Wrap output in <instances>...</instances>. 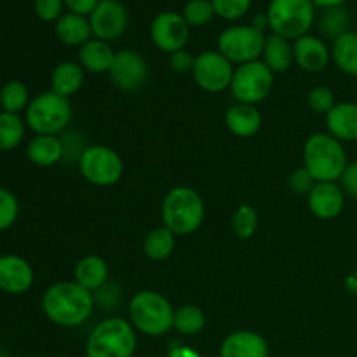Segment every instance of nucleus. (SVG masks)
<instances>
[{
  "mask_svg": "<svg viewBox=\"0 0 357 357\" xmlns=\"http://www.w3.org/2000/svg\"><path fill=\"white\" fill-rule=\"evenodd\" d=\"M215 14L225 21H236L246 16L253 0H211Z\"/></svg>",
  "mask_w": 357,
  "mask_h": 357,
  "instance_id": "e433bc0d",
  "label": "nucleus"
},
{
  "mask_svg": "<svg viewBox=\"0 0 357 357\" xmlns=\"http://www.w3.org/2000/svg\"><path fill=\"white\" fill-rule=\"evenodd\" d=\"M261 61L268 66L274 73H284L295 65V54H293L291 40L279 35L271 33L265 40Z\"/></svg>",
  "mask_w": 357,
  "mask_h": 357,
  "instance_id": "a878e982",
  "label": "nucleus"
},
{
  "mask_svg": "<svg viewBox=\"0 0 357 357\" xmlns=\"http://www.w3.org/2000/svg\"><path fill=\"white\" fill-rule=\"evenodd\" d=\"M35 282L33 267L20 255L0 257V291L6 295H24Z\"/></svg>",
  "mask_w": 357,
  "mask_h": 357,
  "instance_id": "dca6fc26",
  "label": "nucleus"
},
{
  "mask_svg": "<svg viewBox=\"0 0 357 357\" xmlns=\"http://www.w3.org/2000/svg\"><path fill=\"white\" fill-rule=\"evenodd\" d=\"M331 61L340 72L357 77V31L349 30L331 44Z\"/></svg>",
  "mask_w": 357,
  "mask_h": 357,
  "instance_id": "bb28decb",
  "label": "nucleus"
},
{
  "mask_svg": "<svg viewBox=\"0 0 357 357\" xmlns=\"http://www.w3.org/2000/svg\"><path fill=\"white\" fill-rule=\"evenodd\" d=\"M63 7H65V0H35L33 2L35 14L45 23H52V21L56 23L63 16Z\"/></svg>",
  "mask_w": 357,
  "mask_h": 357,
  "instance_id": "58836bf2",
  "label": "nucleus"
},
{
  "mask_svg": "<svg viewBox=\"0 0 357 357\" xmlns=\"http://www.w3.org/2000/svg\"><path fill=\"white\" fill-rule=\"evenodd\" d=\"M232 232L236 234L237 239L248 241L255 236L258 229V213L251 204H241L232 213Z\"/></svg>",
  "mask_w": 357,
  "mask_h": 357,
  "instance_id": "473e14b6",
  "label": "nucleus"
},
{
  "mask_svg": "<svg viewBox=\"0 0 357 357\" xmlns=\"http://www.w3.org/2000/svg\"><path fill=\"white\" fill-rule=\"evenodd\" d=\"M181 16L190 28H201L211 23L216 14L211 0H188L183 6Z\"/></svg>",
  "mask_w": 357,
  "mask_h": 357,
  "instance_id": "72a5a7b5",
  "label": "nucleus"
},
{
  "mask_svg": "<svg viewBox=\"0 0 357 357\" xmlns=\"http://www.w3.org/2000/svg\"><path fill=\"white\" fill-rule=\"evenodd\" d=\"M30 91L21 80H9L0 87V110L17 114L26 110L30 105Z\"/></svg>",
  "mask_w": 357,
  "mask_h": 357,
  "instance_id": "2f4dec72",
  "label": "nucleus"
},
{
  "mask_svg": "<svg viewBox=\"0 0 357 357\" xmlns=\"http://www.w3.org/2000/svg\"><path fill=\"white\" fill-rule=\"evenodd\" d=\"M26 122L21 115L0 110V152H13L23 143Z\"/></svg>",
  "mask_w": 357,
  "mask_h": 357,
  "instance_id": "7c9ffc66",
  "label": "nucleus"
},
{
  "mask_svg": "<svg viewBox=\"0 0 357 357\" xmlns=\"http://www.w3.org/2000/svg\"><path fill=\"white\" fill-rule=\"evenodd\" d=\"M316 183L317 181L314 180L312 174L305 169V166L296 167V169H293L291 174L288 176L289 190H291L293 194L300 195V197H307Z\"/></svg>",
  "mask_w": 357,
  "mask_h": 357,
  "instance_id": "4c0bfd02",
  "label": "nucleus"
},
{
  "mask_svg": "<svg viewBox=\"0 0 357 357\" xmlns=\"http://www.w3.org/2000/svg\"><path fill=\"white\" fill-rule=\"evenodd\" d=\"M112 84L122 93H136L149 82V61L132 49H122L115 54L112 68L108 72Z\"/></svg>",
  "mask_w": 357,
  "mask_h": 357,
  "instance_id": "f8f14e48",
  "label": "nucleus"
},
{
  "mask_svg": "<svg viewBox=\"0 0 357 357\" xmlns=\"http://www.w3.org/2000/svg\"><path fill=\"white\" fill-rule=\"evenodd\" d=\"M344 286H345V289H347L349 295L356 296L357 298V268H354L352 272H349L347 278H345V281H344Z\"/></svg>",
  "mask_w": 357,
  "mask_h": 357,
  "instance_id": "49530a36",
  "label": "nucleus"
},
{
  "mask_svg": "<svg viewBox=\"0 0 357 357\" xmlns=\"http://www.w3.org/2000/svg\"><path fill=\"white\" fill-rule=\"evenodd\" d=\"M42 312L59 328H79L93 316L94 293L75 281H59L49 286L40 300Z\"/></svg>",
  "mask_w": 357,
  "mask_h": 357,
  "instance_id": "f257e3e1",
  "label": "nucleus"
},
{
  "mask_svg": "<svg viewBox=\"0 0 357 357\" xmlns=\"http://www.w3.org/2000/svg\"><path fill=\"white\" fill-rule=\"evenodd\" d=\"M73 281L89 291H98L101 286L110 281V268H108L107 260L98 255L82 257L73 268Z\"/></svg>",
  "mask_w": 357,
  "mask_h": 357,
  "instance_id": "4be33fe9",
  "label": "nucleus"
},
{
  "mask_svg": "<svg viewBox=\"0 0 357 357\" xmlns=\"http://www.w3.org/2000/svg\"><path fill=\"white\" fill-rule=\"evenodd\" d=\"M225 124L227 129L237 138H251L260 132L264 117L255 105L236 103L227 110Z\"/></svg>",
  "mask_w": 357,
  "mask_h": 357,
  "instance_id": "aec40b11",
  "label": "nucleus"
},
{
  "mask_svg": "<svg viewBox=\"0 0 357 357\" xmlns=\"http://www.w3.org/2000/svg\"><path fill=\"white\" fill-rule=\"evenodd\" d=\"M349 159L344 143L330 132H314L303 145V166L316 181H340Z\"/></svg>",
  "mask_w": 357,
  "mask_h": 357,
  "instance_id": "20e7f679",
  "label": "nucleus"
},
{
  "mask_svg": "<svg viewBox=\"0 0 357 357\" xmlns=\"http://www.w3.org/2000/svg\"><path fill=\"white\" fill-rule=\"evenodd\" d=\"M345 192L338 181H317L307 195V206L317 220L330 222L338 218L345 208Z\"/></svg>",
  "mask_w": 357,
  "mask_h": 357,
  "instance_id": "2eb2a0df",
  "label": "nucleus"
},
{
  "mask_svg": "<svg viewBox=\"0 0 357 357\" xmlns=\"http://www.w3.org/2000/svg\"><path fill=\"white\" fill-rule=\"evenodd\" d=\"M174 307L162 293L142 289L128 303V321L136 333L145 337H164L173 330Z\"/></svg>",
  "mask_w": 357,
  "mask_h": 357,
  "instance_id": "7ed1b4c3",
  "label": "nucleus"
},
{
  "mask_svg": "<svg viewBox=\"0 0 357 357\" xmlns=\"http://www.w3.org/2000/svg\"><path fill=\"white\" fill-rule=\"evenodd\" d=\"M162 225L176 237L190 236L201 229L206 218V204L195 188L178 185L171 188L160 204Z\"/></svg>",
  "mask_w": 357,
  "mask_h": 357,
  "instance_id": "f03ea898",
  "label": "nucleus"
},
{
  "mask_svg": "<svg viewBox=\"0 0 357 357\" xmlns=\"http://www.w3.org/2000/svg\"><path fill=\"white\" fill-rule=\"evenodd\" d=\"M316 24L324 37L330 38V40H337L338 37H342V35L351 30L349 28L351 14L345 9V6L331 7V9L321 10L319 16L316 17Z\"/></svg>",
  "mask_w": 357,
  "mask_h": 357,
  "instance_id": "c756f323",
  "label": "nucleus"
},
{
  "mask_svg": "<svg viewBox=\"0 0 357 357\" xmlns=\"http://www.w3.org/2000/svg\"><path fill=\"white\" fill-rule=\"evenodd\" d=\"M65 150L63 142L58 136L35 135L26 145V157L33 166L37 167H52L61 162Z\"/></svg>",
  "mask_w": 357,
  "mask_h": 357,
  "instance_id": "5701e85b",
  "label": "nucleus"
},
{
  "mask_svg": "<svg viewBox=\"0 0 357 357\" xmlns=\"http://www.w3.org/2000/svg\"><path fill=\"white\" fill-rule=\"evenodd\" d=\"M100 0H65V7L68 13L89 17V14L96 9Z\"/></svg>",
  "mask_w": 357,
  "mask_h": 357,
  "instance_id": "c03bdc74",
  "label": "nucleus"
},
{
  "mask_svg": "<svg viewBox=\"0 0 357 357\" xmlns=\"http://www.w3.org/2000/svg\"><path fill=\"white\" fill-rule=\"evenodd\" d=\"M136 349L138 333L122 317L100 321L86 340V357H132Z\"/></svg>",
  "mask_w": 357,
  "mask_h": 357,
  "instance_id": "39448f33",
  "label": "nucleus"
},
{
  "mask_svg": "<svg viewBox=\"0 0 357 357\" xmlns=\"http://www.w3.org/2000/svg\"><path fill=\"white\" fill-rule=\"evenodd\" d=\"M122 289L119 288L115 282L108 281L107 284L101 286L98 291H94V302L96 305H100L101 309H117L119 302H121Z\"/></svg>",
  "mask_w": 357,
  "mask_h": 357,
  "instance_id": "ea45409f",
  "label": "nucleus"
},
{
  "mask_svg": "<svg viewBox=\"0 0 357 357\" xmlns=\"http://www.w3.org/2000/svg\"><path fill=\"white\" fill-rule=\"evenodd\" d=\"M20 218V201L9 188L0 187V232L9 230Z\"/></svg>",
  "mask_w": 357,
  "mask_h": 357,
  "instance_id": "f704fd0d",
  "label": "nucleus"
},
{
  "mask_svg": "<svg viewBox=\"0 0 357 357\" xmlns=\"http://www.w3.org/2000/svg\"><path fill=\"white\" fill-rule=\"evenodd\" d=\"M206 324H208V319L201 307L185 303V305L174 309L173 330L181 337H195V335L202 333Z\"/></svg>",
  "mask_w": 357,
  "mask_h": 357,
  "instance_id": "c85d7f7f",
  "label": "nucleus"
},
{
  "mask_svg": "<svg viewBox=\"0 0 357 357\" xmlns=\"http://www.w3.org/2000/svg\"><path fill=\"white\" fill-rule=\"evenodd\" d=\"M176 248V236L166 227L152 229L143 239V253L152 261H164L174 253Z\"/></svg>",
  "mask_w": 357,
  "mask_h": 357,
  "instance_id": "cd10ccee",
  "label": "nucleus"
},
{
  "mask_svg": "<svg viewBox=\"0 0 357 357\" xmlns=\"http://www.w3.org/2000/svg\"><path fill=\"white\" fill-rule=\"evenodd\" d=\"M61 142H63V150H65L63 160L66 159V155H68L70 152V160H77V164H79L80 155H82L84 150L87 149V145H84L82 143V136H79L77 132H68V135L63 136Z\"/></svg>",
  "mask_w": 357,
  "mask_h": 357,
  "instance_id": "79ce46f5",
  "label": "nucleus"
},
{
  "mask_svg": "<svg viewBox=\"0 0 357 357\" xmlns=\"http://www.w3.org/2000/svg\"><path fill=\"white\" fill-rule=\"evenodd\" d=\"M54 33L61 44L68 47H82L87 40L93 38L89 17L79 14L66 13L54 23Z\"/></svg>",
  "mask_w": 357,
  "mask_h": 357,
  "instance_id": "b1692460",
  "label": "nucleus"
},
{
  "mask_svg": "<svg viewBox=\"0 0 357 357\" xmlns=\"http://www.w3.org/2000/svg\"><path fill=\"white\" fill-rule=\"evenodd\" d=\"M338 183H340L342 190L345 192L347 197H352L357 201V160L347 164Z\"/></svg>",
  "mask_w": 357,
  "mask_h": 357,
  "instance_id": "37998d69",
  "label": "nucleus"
},
{
  "mask_svg": "<svg viewBox=\"0 0 357 357\" xmlns=\"http://www.w3.org/2000/svg\"><path fill=\"white\" fill-rule=\"evenodd\" d=\"M267 35L251 24H234L218 35L216 51L222 52L232 65L258 61L264 54Z\"/></svg>",
  "mask_w": 357,
  "mask_h": 357,
  "instance_id": "1a4fd4ad",
  "label": "nucleus"
},
{
  "mask_svg": "<svg viewBox=\"0 0 357 357\" xmlns=\"http://www.w3.org/2000/svg\"><path fill=\"white\" fill-rule=\"evenodd\" d=\"M166 357H202V354L188 345H174L167 351Z\"/></svg>",
  "mask_w": 357,
  "mask_h": 357,
  "instance_id": "a18cd8bd",
  "label": "nucleus"
},
{
  "mask_svg": "<svg viewBox=\"0 0 357 357\" xmlns=\"http://www.w3.org/2000/svg\"><path fill=\"white\" fill-rule=\"evenodd\" d=\"M295 65L307 73H321L331 61V47L317 35H303L293 42Z\"/></svg>",
  "mask_w": 357,
  "mask_h": 357,
  "instance_id": "f3484780",
  "label": "nucleus"
},
{
  "mask_svg": "<svg viewBox=\"0 0 357 357\" xmlns=\"http://www.w3.org/2000/svg\"><path fill=\"white\" fill-rule=\"evenodd\" d=\"M86 80V70L80 66L79 61L58 63L51 73V91H54L59 96L68 98L79 93Z\"/></svg>",
  "mask_w": 357,
  "mask_h": 357,
  "instance_id": "393cba45",
  "label": "nucleus"
},
{
  "mask_svg": "<svg viewBox=\"0 0 357 357\" xmlns=\"http://www.w3.org/2000/svg\"><path fill=\"white\" fill-rule=\"evenodd\" d=\"M89 23L94 38L115 42L128 30V9L121 0H100L96 9L89 14Z\"/></svg>",
  "mask_w": 357,
  "mask_h": 357,
  "instance_id": "4468645a",
  "label": "nucleus"
},
{
  "mask_svg": "<svg viewBox=\"0 0 357 357\" xmlns=\"http://www.w3.org/2000/svg\"><path fill=\"white\" fill-rule=\"evenodd\" d=\"M115 54L117 52L114 51L110 42L93 37L82 47H79V63L86 72L101 75V73L110 72Z\"/></svg>",
  "mask_w": 357,
  "mask_h": 357,
  "instance_id": "412c9836",
  "label": "nucleus"
},
{
  "mask_svg": "<svg viewBox=\"0 0 357 357\" xmlns=\"http://www.w3.org/2000/svg\"><path fill=\"white\" fill-rule=\"evenodd\" d=\"M275 73L261 59L236 66L230 93L237 103L255 105L265 101L274 89Z\"/></svg>",
  "mask_w": 357,
  "mask_h": 357,
  "instance_id": "9d476101",
  "label": "nucleus"
},
{
  "mask_svg": "<svg viewBox=\"0 0 357 357\" xmlns=\"http://www.w3.org/2000/svg\"><path fill=\"white\" fill-rule=\"evenodd\" d=\"M77 166L84 180L94 187H114L124 176L121 153L108 145H87Z\"/></svg>",
  "mask_w": 357,
  "mask_h": 357,
  "instance_id": "6e6552de",
  "label": "nucleus"
},
{
  "mask_svg": "<svg viewBox=\"0 0 357 357\" xmlns=\"http://www.w3.org/2000/svg\"><path fill=\"white\" fill-rule=\"evenodd\" d=\"M195 56L188 49H180V51L169 54V66L174 73H192L194 70Z\"/></svg>",
  "mask_w": 357,
  "mask_h": 357,
  "instance_id": "a19ab883",
  "label": "nucleus"
},
{
  "mask_svg": "<svg viewBox=\"0 0 357 357\" xmlns=\"http://www.w3.org/2000/svg\"><path fill=\"white\" fill-rule=\"evenodd\" d=\"M72 117L73 110L68 98L59 96L51 89L31 98L30 105L24 110L26 128L35 135H61L68 129Z\"/></svg>",
  "mask_w": 357,
  "mask_h": 357,
  "instance_id": "423d86ee",
  "label": "nucleus"
},
{
  "mask_svg": "<svg viewBox=\"0 0 357 357\" xmlns=\"http://www.w3.org/2000/svg\"><path fill=\"white\" fill-rule=\"evenodd\" d=\"M265 14L272 33L295 42L316 24L317 9L312 0H271Z\"/></svg>",
  "mask_w": 357,
  "mask_h": 357,
  "instance_id": "0eeeda50",
  "label": "nucleus"
},
{
  "mask_svg": "<svg viewBox=\"0 0 357 357\" xmlns=\"http://www.w3.org/2000/svg\"><path fill=\"white\" fill-rule=\"evenodd\" d=\"M267 340L251 330H237L227 335L220 345V357H268Z\"/></svg>",
  "mask_w": 357,
  "mask_h": 357,
  "instance_id": "a211bd4d",
  "label": "nucleus"
},
{
  "mask_svg": "<svg viewBox=\"0 0 357 357\" xmlns=\"http://www.w3.org/2000/svg\"><path fill=\"white\" fill-rule=\"evenodd\" d=\"M347 0H312V3L316 6V9L324 10V9H331V7H342L345 6Z\"/></svg>",
  "mask_w": 357,
  "mask_h": 357,
  "instance_id": "de8ad7c7",
  "label": "nucleus"
},
{
  "mask_svg": "<svg viewBox=\"0 0 357 357\" xmlns=\"http://www.w3.org/2000/svg\"><path fill=\"white\" fill-rule=\"evenodd\" d=\"M251 26L257 28V30L265 31L268 28V20H267V14H257L251 21Z\"/></svg>",
  "mask_w": 357,
  "mask_h": 357,
  "instance_id": "09e8293b",
  "label": "nucleus"
},
{
  "mask_svg": "<svg viewBox=\"0 0 357 357\" xmlns=\"http://www.w3.org/2000/svg\"><path fill=\"white\" fill-rule=\"evenodd\" d=\"M150 38L159 51L166 54L185 49L190 38V26L180 13L164 10L153 17L150 24Z\"/></svg>",
  "mask_w": 357,
  "mask_h": 357,
  "instance_id": "ddd939ff",
  "label": "nucleus"
},
{
  "mask_svg": "<svg viewBox=\"0 0 357 357\" xmlns=\"http://www.w3.org/2000/svg\"><path fill=\"white\" fill-rule=\"evenodd\" d=\"M234 72H236L234 65L222 54V52L204 51L201 52V54L195 56L192 77H194L195 84H197L202 91L211 94H218L230 89Z\"/></svg>",
  "mask_w": 357,
  "mask_h": 357,
  "instance_id": "9b49d317",
  "label": "nucleus"
},
{
  "mask_svg": "<svg viewBox=\"0 0 357 357\" xmlns=\"http://www.w3.org/2000/svg\"><path fill=\"white\" fill-rule=\"evenodd\" d=\"M307 105L314 114L326 115L337 105V96L328 86H316L307 94Z\"/></svg>",
  "mask_w": 357,
  "mask_h": 357,
  "instance_id": "c9c22d12",
  "label": "nucleus"
},
{
  "mask_svg": "<svg viewBox=\"0 0 357 357\" xmlns=\"http://www.w3.org/2000/svg\"><path fill=\"white\" fill-rule=\"evenodd\" d=\"M326 132L342 143L357 142V103L340 101L326 115Z\"/></svg>",
  "mask_w": 357,
  "mask_h": 357,
  "instance_id": "6ab92c4d",
  "label": "nucleus"
}]
</instances>
